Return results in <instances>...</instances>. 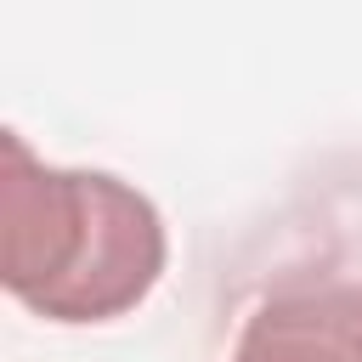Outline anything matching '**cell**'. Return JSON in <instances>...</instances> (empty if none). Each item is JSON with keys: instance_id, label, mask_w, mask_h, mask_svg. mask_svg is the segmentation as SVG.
I'll return each mask as SVG.
<instances>
[{"instance_id": "obj_2", "label": "cell", "mask_w": 362, "mask_h": 362, "mask_svg": "<svg viewBox=\"0 0 362 362\" xmlns=\"http://www.w3.org/2000/svg\"><path fill=\"white\" fill-rule=\"evenodd\" d=\"M232 362H362V283H300L260 300Z\"/></svg>"}, {"instance_id": "obj_1", "label": "cell", "mask_w": 362, "mask_h": 362, "mask_svg": "<svg viewBox=\"0 0 362 362\" xmlns=\"http://www.w3.org/2000/svg\"><path fill=\"white\" fill-rule=\"evenodd\" d=\"M158 204L107 175L68 170L0 130V283L45 322H113L164 277Z\"/></svg>"}]
</instances>
